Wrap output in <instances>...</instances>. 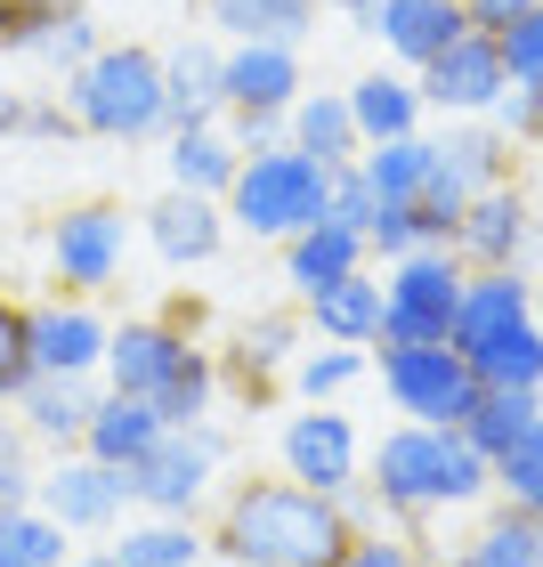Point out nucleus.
I'll list each match as a JSON object with an SVG mask.
<instances>
[{
    "label": "nucleus",
    "mask_w": 543,
    "mask_h": 567,
    "mask_svg": "<svg viewBox=\"0 0 543 567\" xmlns=\"http://www.w3.org/2000/svg\"><path fill=\"white\" fill-rule=\"evenodd\" d=\"M0 97H9V90H0Z\"/></svg>",
    "instance_id": "6e6d98bb"
},
{
    "label": "nucleus",
    "mask_w": 543,
    "mask_h": 567,
    "mask_svg": "<svg viewBox=\"0 0 543 567\" xmlns=\"http://www.w3.org/2000/svg\"><path fill=\"white\" fill-rule=\"evenodd\" d=\"M284 478L317 486V495H349L357 486V430H349V414H293L284 422Z\"/></svg>",
    "instance_id": "4468645a"
},
{
    "label": "nucleus",
    "mask_w": 543,
    "mask_h": 567,
    "mask_svg": "<svg viewBox=\"0 0 543 567\" xmlns=\"http://www.w3.org/2000/svg\"><path fill=\"white\" fill-rule=\"evenodd\" d=\"M349 122H357V138L381 146V138H413V122H422V90L398 82V73H366V82H349Z\"/></svg>",
    "instance_id": "a878e982"
},
{
    "label": "nucleus",
    "mask_w": 543,
    "mask_h": 567,
    "mask_svg": "<svg viewBox=\"0 0 543 567\" xmlns=\"http://www.w3.org/2000/svg\"><path fill=\"white\" fill-rule=\"evenodd\" d=\"M357 544L341 495H317L300 478H260L227 495L219 519V551L236 567H332Z\"/></svg>",
    "instance_id": "f257e3e1"
},
{
    "label": "nucleus",
    "mask_w": 543,
    "mask_h": 567,
    "mask_svg": "<svg viewBox=\"0 0 543 567\" xmlns=\"http://www.w3.org/2000/svg\"><path fill=\"white\" fill-rule=\"evenodd\" d=\"M535 324H543V284H535Z\"/></svg>",
    "instance_id": "864d4df0"
},
{
    "label": "nucleus",
    "mask_w": 543,
    "mask_h": 567,
    "mask_svg": "<svg viewBox=\"0 0 543 567\" xmlns=\"http://www.w3.org/2000/svg\"><path fill=\"white\" fill-rule=\"evenodd\" d=\"M381 390H390V405L406 422L462 430V414H471V398H479V373H471V357H462L454 341H438V349H381Z\"/></svg>",
    "instance_id": "423d86ee"
},
{
    "label": "nucleus",
    "mask_w": 543,
    "mask_h": 567,
    "mask_svg": "<svg viewBox=\"0 0 543 567\" xmlns=\"http://www.w3.org/2000/svg\"><path fill=\"white\" fill-rule=\"evenodd\" d=\"M65 114L98 138H154L163 131V58H154V49H98V58L73 73Z\"/></svg>",
    "instance_id": "20e7f679"
},
{
    "label": "nucleus",
    "mask_w": 543,
    "mask_h": 567,
    "mask_svg": "<svg viewBox=\"0 0 543 567\" xmlns=\"http://www.w3.org/2000/svg\"><path fill=\"white\" fill-rule=\"evenodd\" d=\"M24 503H33V471H24L17 430H0V511H24Z\"/></svg>",
    "instance_id": "c03bdc74"
},
{
    "label": "nucleus",
    "mask_w": 543,
    "mask_h": 567,
    "mask_svg": "<svg viewBox=\"0 0 543 567\" xmlns=\"http://www.w3.org/2000/svg\"><path fill=\"white\" fill-rule=\"evenodd\" d=\"M236 163H244V154L227 146L212 122H195V131H171V178H178L187 195H227V187H236Z\"/></svg>",
    "instance_id": "cd10ccee"
},
{
    "label": "nucleus",
    "mask_w": 543,
    "mask_h": 567,
    "mask_svg": "<svg viewBox=\"0 0 543 567\" xmlns=\"http://www.w3.org/2000/svg\"><path fill=\"white\" fill-rule=\"evenodd\" d=\"M511 324H535V284L520 268H471L462 276V308H454V349H479Z\"/></svg>",
    "instance_id": "dca6fc26"
},
{
    "label": "nucleus",
    "mask_w": 543,
    "mask_h": 567,
    "mask_svg": "<svg viewBox=\"0 0 543 567\" xmlns=\"http://www.w3.org/2000/svg\"><path fill=\"white\" fill-rule=\"evenodd\" d=\"M203 535L187 519H146V527H122L114 544V567H195Z\"/></svg>",
    "instance_id": "473e14b6"
},
{
    "label": "nucleus",
    "mask_w": 543,
    "mask_h": 567,
    "mask_svg": "<svg viewBox=\"0 0 543 567\" xmlns=\"http://www.w3.org/2000/svg\"><path fill=\"white\" fill-rule=\"evenodd\" d=\"M284 146L317 154L325 171H349L357 154H366V138H357V122H349V97H341V90L293 97V114H284Z\"/></svg>",
    "instance_id": "4be33fe9"
},
{
    "label": "nucleus",
    "mask_w": 543,
    "mask_h": 567,
    "mask_svg": "<svg viewBox=\"0 0 543 567\" xmlns=\"http://www.w3.org/2000/svg\"><path fill=\"white\" fill-rule=\"evenodd\" d=\"M146 236H154V251H163L171 268H203V260L219 251L227 219H219V203H212V195H187V187H171V195L146 212Z\"/></svg>",
    "instance_id": "6ab92c4d"
},
{
    "label": "nucleus",
    "mask_w": 543,
    "mask_h": 567,
    "mask_svg": "<svg viewBox=\"0 0 543 567\" xmlns=\"http://www.w3.org/2000/svg\"><path fill=\"white\" fill-rule=\"evenodd\" d=\"M219 454H227V437L203 430V422H195V430H163V437H154V454L131 471V503L163 511V519H187V511L212 495Z\"/></svg>",
    "instance_id": "0eeeda50"
},
{
    "label": "nucleus",
    "mask_w": 543,
    "mask_h": 567,
    "mask_svg": "<svg viewBox=\"0 0 543 567\" xmlns=\"http://www.w3.org/2000/svg\"><path fill=\"white\" fill-rule=\"evenodd\" d=\"M195 357H203V349L187 341V332H178V324H154V317L106 332V381H114L122 398H146V405L163 398L171 381L195 365Z\"/></svg>",
    "instance_id": "6e6552de"
},
{
    "label": "nucleus",
    "mask_w": 543,
    "mask_h": 567,
    "mask_svg": "<svg viewBox=\"0 0 543 567\" xmlns=\"http://www.w3.org/2000/svg\"><path fill=\"white\" fill-rule=\"evenodd\" d=\"M219 65H227V49H212V41H178L163 58V131H195V122H212L227 106Z\"/></svg>",
    "instance_id": "a211bd4d"
},
{
    "label": "nucleus",
    "mask_w": 543,
    "mask_h": 567,
    "mask_svg": "<svg viewBox=\"0 0 543 567\" xmlns=\"http://www.w3.org/2000/svg\"><path fill=\"white\" fill-rule=\"evenodd\" d=\"M535 414H543V390H479L471 398V414H462V437L495 462L511 437H527L535 430Z\"/></svg>",
    "instance_id": "c85d7f7f"
},
{
    "label": "nucleus",
    "mask_w": 543,
    "mask_h": 567,
    "mask_svg": "<svg viewBox=\"0 0 543 567\" xmlns=\"http://www.w3.org/2000/svg\"><path fill=\"white\" fill-rule=\"evenodd\" d=\"M227 212H236L244 236H268V244H293L308 227L332 219V171L300 146H276V154H244L236 163V187H227Z\"/></svg>",
    "instance_id": "7ed1b4c3"
},
{
    "label": "nucleus",
    "mask_w": 543,
    "mask_h": 567,
    "mask_svg": "<svg viewBox=\"0 0 543 567\" xmlns=\"http://www.w3.org/2000/svg\"><path fill=\"white\" fill-rule=\"evenodd\" d=\"M24 365L33 373H98L106 365V324L90 308H33L24 317Z\"/></svg>",
    "instance_id": "f3484780"
},
{
    "label": "nucleus",
    "mask_w": 543,
    "mask_h": 567,
    "mask_svg": "<svg viewBox=\"0 0 543 567\" xmlns=\"http://www.w3.org/2000/svg\"><path fill=\"white\" fill-rule=\"evenodd\" d=\"M332 567H422V559H413L406 544H390V535H357V544L332 559Z\"/></svg>",
    "instance_id": "49530a36"
},
{
    "label": "nucleus",
    "mask_w": 543,
    "mask_h": 567,
    "mask_svg": "<svg viewBox=\"0 0 543 567\" xmlns=\"http://www.w3.org/2000/svg\"><path fill=\"white\" fill-rule=\"evenodd\" d=\"M65 559H73V544L41 503L0 511V567H65Z\"/></svg>",
    "instance_id": "2f4dec72"
},
{
    "label": "nucleus",
    "mask_w": 543,
    "mask_h": 567,
    "mask_svg": "<svg viewBox=\"0 0 543 567\" xmlns=\"http://www.w3.org/2000/svg\"><path fill=\"white\" fill-rule=\"evenodd\" d=\"M357 373H366V357H357V349H308L300 365H293V381H300V398H308V405L332 398V390H349Z\"/></svg>",
    "instance_id": "4c0bfd02"
},
{
    "label": "nucleus",
    "mask_w": 543,
    "mask_h": 567,
    "mask_svg": "<svg viewBox=\"0 0 543 567\" xmlns=\"http://www.w3.org/2000/svg\"><path fill=\"white\" fill-rule=\"evenodd\" d=\"M293 341H300V317H252L236 332V373L252 381V390H268V381L293 365Z\"/></svg>",
    "instance_id": "72a5a7b5"
},
{
    "label": "nucleus",
    "mask_w": 543,
    "mask_h": 567,
    "mask_svg": "<svg viewBox=\"0 0 543 567\" xmlns=\"http://www.w3.org/2000/svg\"><path fill=\"white\" fill-rule=\"evenodd\" d=\"M357 268H366V236H349V227H332V219L284 244V284H293L300 300H317L325 284H341V276H357Z\"/></svg>",
    "instance_id": "b1692460"
},
{
    "label": "nucleus",
    "mask_w": 543,
    "mask_h": 567,
    "mask_svg": "<svg viewBox=\"0 0 543 567\" xmlns=\"http://www.w3.org/2000/svg\"><path fill=\"white\" fill-rule=\"evenodd\" d=\"M33 503L49 511L58 527H114L122 503H131V471H114V462H58L49 478H33Z\"/></svg>",
    "instance_id": "ddd939ff"
},
{
    "label": "nucleus",
    "mask_w": 543,
    "mask_h": 567,
    "mask_svg": "<svg viewBox=\"0 0 543 567\" xmlns=\"http://www.w3.org/2000/svg\"><path fill=\"white\" fill-rule=\"evenodd\" d=\"M503 90H511L503 49H495V33H479V24L447 49V58L422 65V106H438V114H486Z\"/></svg>",
    "instance_id": "9d476101"
},
{
    "label": "nucleus",
    "mask_w": 543,
    "mask_h": 567,
    "mask_svg": "<svg viewBox=\"0 0 543 567\" xmlns=\"http://www.w3.org/2000/svg\"><path fill=\"white\" fill-rule=\"evenodd\" d=\"M495 486L511 511H527V519H543V414L527 437H511V446L495 454Z\"/></svg>",
    "instance_id": "f704fd0d"
},
{
    "label": "nucleus",
    "mask_w": 543,
    "mask_h": 567,
    "mask_svg": "<svg viewBox=\"0 0 543 567\" xmlns=\"http://www.w3.org/2000/svg\"><path fill=\"white\" fill-rule=\"evenodd\" d=\"M366 251H381V260H406V251H422V212H413V203H381L373 227H366Z\"/></svg>",
    "instance_id": "58836bf2"
},
{
    "label": "nucleus",
    "mask_w": 543,
    "mask_h": 567,
    "mask_svg": "<svg viewBox=\"0 0 543 567\" xmlns=\"http://www.w3.org/2000/svg\"><path fill=\"white\" fill-rule=\"evenodd\" d=\"M535 146H543V90H535Z\"/></svg>",
    "instance_id": "603ef678"
},
{
    "label": "nucleus",
    "mask_w": 543,
    "mask_h": 567,
    "mask_svg": "<svg viewBox=\"0 0 543 567\" xmlns=\"http://www.w3.org/2000/svg\"><path fill=\"white\" fill-rule=\"evenodd\" d=\"M212 24L227 41H276V49H300L317 33V0H203Z\"/></svg>",
    "instance_id": "393cba45"
},
{
    "label": "nucleus",
    "mask_w": 543,
    "mask_h": 567,
    "mask_svg": "<svg viewBox=\"0 0 543 567\" xmlns=\"http://www.w3.org/2000/svg\"><path fill=\"white\" fill-rule=\"evenodd\" d=\"M33 58L58 65V73H82V65L98 58V24H90L82 9H58V17H49V33L33 41Z\"/></svg>",
    "instance_id": "c9c22d12"
},
{
    "label": "nucleus",
    "mask_w": 543,
    "mask_h": 567,
    "mask_svg": "<svg viewBox=\"0 0 543 567\" xmlns=\"http://www.w3.org/2000/svg\"><path fill=\"white\" fill-rule=\"evenodd\" d=\"M49 9H82V0H49Z\"/></svg>",
    "instance_id": "5fc2aeb1"
},
{
    "label": "nucleus",
    "mask_w": 543,
    "mask_h": 567,
    "mask_svg": "<svg viewBox=\"0 0 543 567\" xmlns=\"http://www.w3.org/2000/svg\"><path fill=\"white\" fill-rule=\"evenodd\" d=\"M65 567H114V551H98V559H65Z\"/></svg>",
    "instance_id": "3c124183"
},
{
    "label": "nucleus",
    "mask_w": 543,
    "mask_h": 567,
    "mask_svg": "<svg viewBox=\"0 0 543 567\" xmlns=\"http://www.w3.org/2000/svg\"><path fill=\"white\" fill-rule=\"evenodd\" d=\"M49 0H0V49H33L41 33H49Z\"/></svg>",
    "instance_id": "37998d69"
},
{
    "label": "nucleus",
    "mask_w": 543,
    "mask_h": 567,
    "mask_svg": "<svg viewBox=\"0 0 543 567\" xmlns=\"http://www.w3.org/2000/svg\"><path fill=\"white\" fill-rule=\"evenodd\" d=\"M373 212H381V195L357 178V163L349 171H332V227H349V236H366L373 227Z\"/></svg>",
    "instance_id": "a19ab883"
},
{
    "label": "nucleus",
    "mask_w": 543,
    "mask_h": 567,
    "mask_svg": "<svg viewBox=\"0 0 543 567\" xmlns=\"http://www.w3.org/2000/svg\"><path fill=\"white\" fill-rule=\"evenodd\" d=\"M357 178H366L381 203H413V195H422V178H430V138L413 131V138L366 146V154H357Z\"/></svg>",
    "instance_id": "c756f323"
},
{
    "label": "nucleus",
    "mask_w": 543,
    "mask_h": 567,
    "mask_svg": "<svg viewBox=\"0 0 543 567\" xmlns=\"http://www.w3.org/2000/svg\"><path fill=\"white\" fill-rule=\"evenodd\" d=\"M447 251L462 268H520V251H527V195L503 187V178H495V187H479L471 203H462Z\"/></svg>",
    "instance_id": "9b49d317"
},
{
    "label": "nucleus",
    "mask_w": 543,
    "mask_h": 567,
    "mask_svg": "<svg viewBox=\"0 0 543 567\" xmlns=\"http://www.w3.org/2000/svg\"><path fill=\"white\" fill-rule=\"evenodd\" d=\"M366 33L390 49L398 65L422 73L430 58H447V49L471 33V9H462V0H381V9H366Z\"/></svg>",
    "instance_id": "f8f14e48"
},
{
    "label": "nucleus",
    "mask_w": 543,
    "mask_h": 567,
    "mask_svg": "<svg viewBox=\"0 0 543 567\" xmlns=\"http://www.w3.org/2000/svg\"><path fill=\"white\" fill-rule=\"evenodd\" d=\"M479 373V390H543V324H511L495 341L462 349Z\"/></svg>",
    "instance_id": "bb28decb"
},
{
    "label": "nucleus",
    "mask_w": 543,
    "mask_h": 567,
    "mask_svg": "<svg viewBox=\"0 0 543 567\" xmlns=\"http://www.w3.org/2000/svg\"><path fill=\"white\" fill-rule=\"evenodd\" d=\"M495 49H503V73H511L520 90H543V9L511 17L503 33H495Z\"/></svg>",
    "instance_id": "e433bc0d"
},
{
    "label": "nucleus",
    "mask_w": 543,
    "mask_h": 567,
    "mask_svg": "<svg viewBox=\"0 0 543 567\" xmlns=\"http://www.w3.org/2000/svg\"><path fill=\"white\" fill-rule=\"evenodd\" d=\"M122 244H131V219L114 212V203H82V212H65L49 227V260H58V284L73 292H98V284L122 276Z\"/></svg>",
    "instance_id": "1a4fd4ad"
},
{
    "label": "nucleus",
    "mask_w": 543,
    "mask_h": 567,
    "mask_svg": "<svg viewBox=\"0 0 543 567\" xmlns=\"http://www.w3.org/2000/svg\"><path fill=\"white\" fill-rule=\"evenodd\" d=\"M24 381H33V365H24V308L0 300V398H17Z\"/></svg>",
    "instance_id": "79ce46f5"
},
{
    "label": "nucleus",
    "mask_w": 543,
    "mask_h": 567,
    "mask_svg": "<svg viewBox=\"0 0 543 567\" xmlns=\"http://www.w3.org/2000/svg\"><path fill=\"white\" fill-rule=\"evenodd\" d=\"M284 146V114H236V154H276Z\"/></svg>",
    "instance_id": "de8ad7c7"
},
{
    "label": "nucleus",
    "mask_w": 543,
    "mask_h": 567,
    "mask_svg": "<svg viewBox=\"0 0 543 567\" xmlns=\"http://www.w3.org/2000/svg\"><path fill=\"white\" fill-rule=\"evenodd\" d=\"M0 131L9 138H65V131H82L65 106H33V97H0Z\"/></svg>",
    "instance_id": "ea45409f"
},
{
    "label": "nucleus",
    "mask_w": 543,
    "mask_h": 567,
    "mask_svg": "<svg viewBox=\"0 0 543 567\" xmlns=\"http://www.w3.org/2000/svg\"><path fill=\"white\" fill-rule=\"evenodd\" d=\"M454 567H543V519H527V511L486 519L471 544L454 551Z\"/></svg>",
    "instance_id": "7c9ffc66"
},
{
    "label": "nucleus",
    "mask_w": 543,
    "mask_h": 567,
    "mask_svg": "<svg viewBox=\"0 0 543 567\" xmlns=\"http://www.w3.org/2000/svg\"><path fill=\"white\" fill-rule=\"evenodd\" d=\"M219 90H227V114H293L300 97V49H276V41H236L219 65Z\"/></svg>",
    "instance_id": "2eb2a0df"
},
{
    "label": "nucleus",
    "mask_w": 543,
    "mask_h": 567,
    "mask_svg": "<svg viewBox=\"0 0 543 567\" xmlns=\"http://www.w3.org/2000/svg\"><path fill=\"white\" fill-rule=\"evenodd\" d=\"M486 131H503V138H535V90L511 82L495 106H486Z\"/></svg>",
    "instance_id": "a18cd8bd"
},
{
    "label": "nucleus",
    "mask_w": 543,
    "mask_h": 567,
    "mask_svg": "<svg viewBox=\"0 0 543 567\" xmlns=\"http://www.w3.org/2000/svg\"><path fill=\"white\" fill-rule=\"evenodd\" d=\"M495 486V462H486L462 430H430L406 422L373 446V495L381 511H447V503H479Z\"/></svg>",
    "instance_id": "f03ea898"
},
{
    "label": "nucleus",
    "mask_w": 543,
    "mask_h": 567,
    "mask_svg": "<svg viewBox=\"0 0 543 567\" xmlns=\"http://www.w3.org/2000/svg\"><path fill=\"white\" fill-rule=\"evenodd\" d=\"M325 9H349V17H366V9H381V0H325Z\"/></svg>",
    "instance_id": "8fccbe9b"
},
{
    "label": "nucleus",
    "mask_w": 543,
    "mask_h": 567,
    "mask_svg": "<svg viewBox=\"0 0 543 567\" xmlns=\"http://www.w3.org/2000/svg\"><path fill=\"white\" fill-rule=\"evenodd\" d=\"M462 276L471 268H462L447 244H422V251H406V260H390V308H381L373 349H438V341H454Z\"/></svg>",
    "instance_id": "39448f33"
},
{
    "label": "nucleus",
    "mask_w": 543,
    "mask_h": 567,
    "mask_svg": "<svg viewBox=\"0 0 543 567\" xmlns=\"http://www.w3.org/2000/svg\"><path fill=\"white\" fill-rule=\"evenodd\" d=\"M17 414L33 437H58V446H73V437L90 430L98 414V390H90V373H33L17 390Z\"/></svg>",
    "instance_id": "5701e85b"
},
{
    "label": "nucleus",
    "mask_w": 543,
    "mask_h": 567,
    "mask_svg": "<svg viewBox=\"0 0 543 567\" xmlns=\"http://www.w3.org/2000/svg\"><path fill=\"white\" fill-rule=\"evenodd\" d=\"M381 308H390V284L357 268V276L325 284V292L308 300V324H317V332H325L332 349H366L373 332H381Z\"/></svg>",
    "instance_id": "412c9836"
},
{
    "label": "nucleus",
    "mask_w": 543,
    "mask_h": 567,
    "mask_svg": "<svg viewBox=\"0 0 543 567\" xmlns=\"http://www.w3.org/2000/svg\"><path fill=\"white\" fill-rule=\"evenodd\" d=\"M154 437H163V414H154L146 398L106 390V398H98V414H90V430H82V454L90 462H114V471H139V462L154 454Z\"/></svg>",
    "instance_id": "aec40b11"
},
{
    "label": "nucleus",
    "mask_w": 543,
    "mask_h": 567,
    "mask_svg": "<svg viewBox=\"0 0 543 567\" xmlns=\"http://www.w3.org/2000/svg\"><path fill=\"white\" fill-rule=\"evenodd\" d=\"M462 9H471V24H479V33H503L511 17H527V9H543V0H462Z\"/></svg>",
    "instance_id": "09e8293b"
}]
</instances>
